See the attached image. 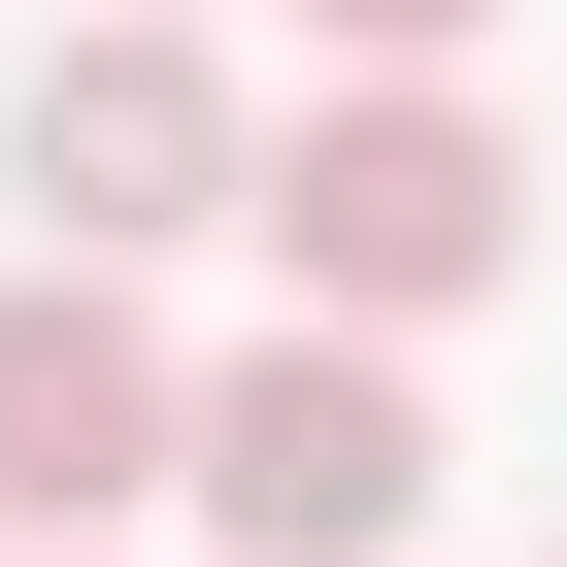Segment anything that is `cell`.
Returning <instances> with one entry per match:
<instances>
[{"mask_svg": "<svg viewBox=\"0 0 567 567\" xmlns=\"http://www.w3.org/2000/svg\"><path fill=\"white\" fill-rule=\"evenodd\" d=\"M234 234L301 267V334H434V301H501L534 267V167H501V101L467 68H401V101H301V134H234Z\"/></svg>", "mask_w": 567, "mask_h": 567, "instance_id": "1", "label": "cell"}, {"mask_svg": "<svg viewBox=\"0 0 567 567\" xmlns=\"http://www.w3.org/2000/svg\"><path fill=\"white\" fill-rule=\"evenodd\" d=\"M167 501L234 567H401L434 534V401L368 334H234V368H167Z\"/></svg>", "mask_w": 567, "mask_h": 567, "instance_id": "2", "label": "cell"}, {"mask_svg": "<svg viewBox=\"0 0 567 567\" xmlns=\"http://www.w3.org/2000/svg\"><path fill=\"white\" fill-rule=\"evenodd\" d=\"M0 167H34V267H101V301H134L167 234H234V68L167 34V0H101V34H34Z\"/></svg>", "mask_w": 567, "mask_h": 567, "instance_id": "3", "label": "cell"}, {"mask_svg": "<svg viewBox=\"0 0 567 567\" xmlns=\"http://www.w3.org/2000/svg\"><path fill=\"white\" fill-rule=\"evenodd\" d=\"M101 501H167V334L101 267H0V534H101Z\"/></svg>", "mask_w": 567, "mask_h": 567, "instance_id": "4", "label": "cell"}, {"mask_svg": "<svg viewBox=\"0 0 567 567\" xmlns=\"http://www.w3.org/2000/svg\"><path fill=\"white\" fill-rule=\"evenodd\" d=\"M301 34H334V101H401V68H467V34H501V0H301Z\"/></svg>", "mask_w": 567, "mask_h": 567, "instance_id": "5", "label": "cell"}]
</instances>
